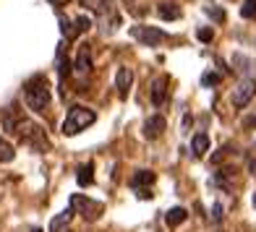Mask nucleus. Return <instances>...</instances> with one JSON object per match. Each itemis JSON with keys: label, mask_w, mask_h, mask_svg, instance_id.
<instances>
[{"label": "nucleus", "mask_w": 256, "mask_h": 232, "mask_svg": "<svg viewBox=\"0 0 256 232\" xmlns=\"http://www.w3.org/2000/svg\"><path fill=\"white\" fill-rule=\"evenodd\" d=\"M24 99H26V107L34 112H44L50 104V84L44 76H32L26 84H24Z\"/></svg>", "instance_id": "f257e3e1"}, {"label": "nucleus", "mask_w": 256, "mask_h": 232, "mask_svg": "<svg viewBox=\"0 0 256 232\" xmlns=\"http://www.w3.org/2000/svg\"><path fill=\"white\" fill-rule=\"evenodd\" d=\"M97 120V115L92 112L89 107H81V104H74L71 110H68V115H66V120H63V136H76V133H81V131H86L92 123Z\"/></svg>", "instance_id": "f03ea898"}, {"label": "nucleus", "mask_w": 256, "mask_h": 232, "mask_svg": "<svg viewBox=\"0 0 256 232\" xmlns=\"http://www.w3.org/2000/svg\"><path fill=\"white\" fill-rule=\"evenodd\" d=\"M16 133L21 136V141L34 149V152H44V149H50V141H48V136H44V131L40 128V125L29 123V120H21Z\"/></svg>", "instance_id": "7ed1b4c3"}, {"label": "nucleus", "mask_w": 256, "mask_h": 232, "mask_svg": "<svg viewBox=\"0 0 256 232\" xmlns=\"http://www.w3.org/2000/svg\"><path fill=\"white\" fill-rule=\"evenodd\" d=\"M71 209H74V212H81V217L89 219V222L100 219V214H102V204L92 201V199H84L81 193H74L71 196Z\"/></svg>", "instance_id": "20e7f679"}, {"label": "nucleus", "mask_w": 256, "mask_h": 232, "mask_svg": "<svg viewBox=\"0 0 256 232\" xmlns=\"http://www.w3.org/2000/svg\"><path fill=\"white\" fill-rule=\"evenodd\" d=\"M254 97H256V81L254 78H243L240 84L232 89L230 102H232V107H246Z\"/></svg>", "instance_id": "39448f33"}, {"label": "nucleus", "mask_w": 256, "mask_h": 232, "mask_svg": "<svg viewBox=\"0 0 256 232\" xmlns=\"http://www.w3.org/2000/svg\"><path fill=\"white\" fill-rule=\"evenodd\" d=\"M128 34H131L134 39L149 44V47H154V44L168 39V34L162 31V29H154V26H131V29H128Z\"/></svg>", "instance_id": "423d86ee"}, {"label": "nucleus", "mask_w": 256, "mask_h": 232, "mask_svg": "<svg viewBox=\"0 0 256 232\" xmlns=\"http://www.w3.org/2000/svg\"><path fill=\"white\" fill-rule=\"evenodd\" d=\"M168 128V120L162 118V115H152L146 123H144V136L149 138V141H154V138H160L162 133H165Z\"/></svg>", "instance_id": "0eeeda50"}, {"label": "nucleus", "mask_w": 256, "mask_h": 232, "mask_svg": "<svg viewBox=\"0 0 256 232\" xmlns=\"http://www.w3.org/2000/svg\"><path fill=\"white\" fill-rule=\"evenodd\" d=\"M168 84H170L168 76L154 78V84H152V104H154V107H162V104H165V99H168Z\"/></svg>", "instance_id": "6e6552de"}, {"label": "nucleus", "mask_w": 256, "mask_h": 232, "mask_svg": "<svg viewBox=\"0 0 256 232\" xmlns=\"http://www.w3.org/2000/svg\"><path fill=\"white\" fill-rule=\"evenodd\" d=\"M134 84V73H131V68H118V73H115V89H118V94L126 97L128 94V89H131Z\"/></svg>", "instance_id": "1a4fd4ad"}, {"label": "nucleus", "mask_w": 256, "mask_h": 232, "mask_svg": "<svg viewBox=\"0 0 256 232\" xmlns=\"http://www.w3.org/2000/svg\"><path fill=\"white\" fill-rule=\"evenodd\" d=\"M76 71H78V73H89V71H92V47H89V44H78Z\"/></svg>", "instance_id": "9d476101"}, {"label": "nucleus", "mask_w": 256, "mask_h": 232, "mask_svg": "<svg viewBox=\"0 0 256 232\" xmlns=\"http://www.w3.org/2000/svg\"><path fill=\"white\" fill-rule=\"evenodd\" d=\"M154 180H157L154 172H149V170H138L136 175L131 178V188H136V191H149V185H152Z\"/></svg>", "instance_id": "9b49d317"}, {"label": "nucleus", "mask_w": 256, "mask_h": 232, "mask_svg": "<svg viewBox=\"0 0 256 232\" xmlns=\"http://www.w3.org/2000/svg\"><path fill=\"white\" fill-rule=\"evenodd\" d=\"M74 214H76V212H74L71 206H68L66 212H60V214H55V217H52V222H50V232H66V227L71 225Z\"/></svg>", "instance_id": "f8f14e48"}, {"label": "nucleus", "mask_w": 256, "mask_h": 232, "mask_svg": "<svg viewBox=\"0 0 256 232\" xmlns=\"http://www.w3.org/2000/svg\"><path fill=\"white\" fill-rule=\"evenodd\" d=\"M76 180L81 188H89V185H94V165L92 162H86V165H81L76 170Z\"/></svg>", "instance_id": "ddd939ff"}, {"label": "nucleus", "mask_w": 256, "mask_h": 232, "mask_svg": "<svg viewBox=\"0 0 256 232\" xmlns=\"http://www.w3.org/2000/svg\"><path fill=\"white\" fill-rule=\"evenodd\" d=\"M186 219H188V212H186L183 206H172L170 212H165V225L168 227H178V225H183Z\"/></svg>", "instance_id": "4468645a"}, {"label": "nucleus", "mask_w": 256, "mask_h": 232, "mask_svg": "<svg viewBox=\"0 0 256 232\" xmlns=\"http://www.w3.org/2000/svg\"><path fill=\"white\" fill-rule=\"evenodd\" d=\"M191 152H194L196 157H204V154L209 152V136H206V133H196V136L191 138Z\"/></svg>", "instance_id": "2eb2a0df"}, {"label": "nucleus", "mask_w": 256, "mask_h": 232, "mask_svg": "<svg viewBox=\"0 0 256 232\" xmlns=\"http://www.w3.org/2000/svg\"><path fill=\"white\" fill-rule=\"evenodd\" d=\"M81 3L100 16H108V10H110V0H81Z\"/></svg>", "instance_id": "dca6fc26"}, {"label": "nucleus", "mask_w": 256, "mask_h": 232, "mask_svg": "<svg viewBox=\"0 0 256 232\" xmlns=\"http://www.w3.org/2000/svg\"><path fill=\"white\" fill-rule=\"evenodd\" d=\"M157 13H160V18H165V21H178L180 18V10L176 5H160Z\"/></svg>", "instance_id": "f3484780"}, {"label": "nucleus", "mask_w": 256, "mask_h": 232, "mask_svg": "<svg viewBox=\"0 0 256 232\" xmlns=\"http://www.w3.org/2000/svg\"><path fill=\"white\" fill-rule=\"evenodd\" d=\"M14 157H16L14 146H10V144L6 141V138H3V136H0V165H3V162H10Z\"/></svg>", "instance_id": "a211bd4d"}, {"label": "nucleus", "mask_w": 256, "mask_h": 232, "mask_svg": "<svg viewBox=\"0 0 256 232\" xmlns=\"http://www.w3.org/2000/svg\"><path fill=\"white\" fill-rule=\"evenodd\" d=\"M60 31H63V37H66V39H76V37H78L76 24H74V21H68V18L60 21Z\"/></svg>", "instance_id": "6ab92c4d"}, {"label": "nucleus", "mask_w": 256, "mask_h": 232, "mask_svg": "<svg viewBox=\"0 0 256 232\" xmlns=\"http://www.w3.org/2000/svg\"><path fill=\"white\" fill-rule=\"evenodd\" d=\"M58 73H60V81H66V76L71 73V60L63 57V52H58Z\"/></svg>", "instance_id": "aec40b11"}, {"label": "nucleus", "mask_w": 256, "mask_h": 232, "mask_svg": "<svg viewBox=\"0 0 256 232\" xmlns=\"http://www.w3.org/2000/svg\"><path fill=\"white\" fill-rule=\"evenodd\" d=\"M204 13H206L209 18H214L217 24H222V21H225V10H222V8H217V5H206V8H204Z\"/></svg>", "instance_id": "412c9836"}, {"label": "nucleus", "mask_w": 256, "mask_h": 232, "mask_svg": "<svg viewBox=\"0 0 256 232\" xmlns=\"http://www.w3.org/2000/svg\"><path fill=\"white\" fill-rule=\"evenodd\" d=\"M220 81H222V76L214 73V71H206V73L202 76V84H204V86H214V84H220Z\"/></svg>", "instance_id": "4be33fe9"}, {"label": "nucleus", "mask_w": 256, "mask_h": 232, "mask_svg": "<svg viewBox=\"0 0 256 232\" xmlns=\"http://www.w3.org/2000/svg\"><path fill=\"white\" fill-rule=\"evenodd\" d=\"M240 16H243V18H251V16H256V0H246V3H243V8H240Z\"/></svg>", "instance_id": "5701e85b"}, {"label": "nucleus", "mask_w": 256, "mask_h": 232, "mask_svg": "<svg viewBox=\"0 0 256 232\" xmlns=\"http://www.w3.org/2000/svg\"><path fill=\"white\" fill-rule=\"evenodd\" d=\"M74 24H76V29H78V34H81V31H86V29L92 26V18H89V16H78V18L74 21Z\"/></svg>", "instance_id": "b1692460"}, {"label": "nucleus", "mask_w": 256, "mask_h": 232, "mask_svg": "<svg viewBox=\"0 0 256 232\" xmlns=\"http://www.w3.org/2000/svg\"><path fill=\"white\" fill-rule=\"evenodd\" d=\"M196 37H199V42H212V37H214V31L212 29H199V31H196Z\"/></svg>", "instance_id": "393cba45"}, {"label": "nucleus", "mask_w": 256, "mask_h": 232, "mask_svg": "<svg viewBox=\"0 0 256 232\" xmlns=\"http://www.w3.org/2000/svg\"><path fill=\"white\" fill-rule=\"evenodd\" d=\"M228 152H230V146H222V149H220V152L212 157V165H220V162H222V159L228 157Z\"/></svg>", "instance_id": "a878e982"}, {"label": "nucleus", "mask_w": 256, "mask_h": 232, "mask_svg": "<svg viewBox=\"0 0 256 232\" xmlns=\"http://www.w3.org/2000/svg\"><path fill=\"white\" fill-rule=\"evenodd\" d=\"M212 219H214V222H222V206H220V204L212 206Z\"/></svg>", "instance_id": "bb28decb"}, {"label": "nucleus", "mask_w": 256, "mask_h": 232, "mask_svg": "<svg viewBox=\"0 0 256 232\" xmlns=\"http://www.w3.org/2000/svg\"><path fill=\"white\" fill-rule=\"evenodd\" d=\"M243 125H246V128H256V118H246V120H243Z\"/></svg>", "instance_id": "cd10ccee"}, {"label": "nucleus", "mask_w": 256, "mask_h": 232, "mask_svg": "<svg viewBox=\"0 0 256 232\" xmlns=\"http://www.w3.org/2000/svg\"><path fill=\"white\" fill-rule=\"evenodd\" d=\"M50 3H52V5H58V8H60V5H68V0H50Z\"/></svg>", "instance_id": "c85d7f7f"}, {"label": "nucleus", "mask_w": 256, "mask_h": 232, "mask_svg": "<svg viewBox=\"0 0 256 232\" xmlns=\"http://www.w3.org/2000/svg\"><path fill=\"white\" fill-rule=\"evenodd\" d=\"M248 170H251V172H254V175H256V162H254V159L248 162Z\"/></svg>", "instance_id": "c756f323"}, {"label": "nucleus", "mask_w": 256, "mask_h": 232, "mask_svg": "<svg viewBox=\"0 0 256 232\" xmlns=\"http://www.w3.org/2000/svg\"><path fill=\"white\" fill-rule=\"evenodd\" d=\"M251 201H254V209H256V191H254V199Z\"/></svg>", "instance_id": "7c9ffc66"}, {"label": "nucleus", "mask_w": 256, "mask_h": 232, "mask_svg": "<svg viewBox=\"0 0 256 232\" xmlns=\"http://www.w3.org/2000/svg\"><path fill=\"white\" fill-rule=\"evenodd\" d=\"M32 232H42V230H32Z\"/></svg>", "instance_id": "2f4dec72"}]
</instances>
